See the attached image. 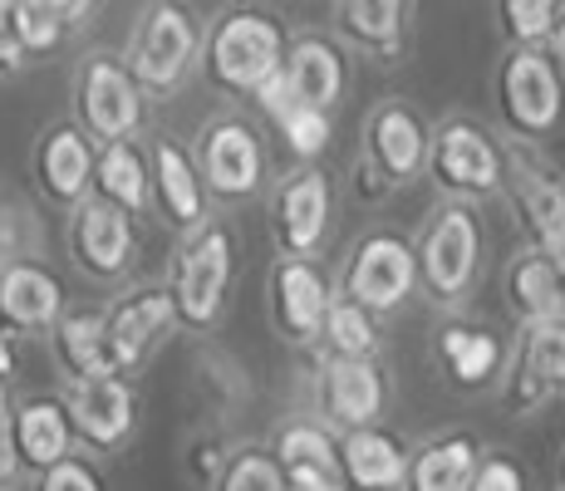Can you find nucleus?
<instances>
[{
  "label": "nucleus",
  "mask_w": 565,
  "mask_h": 491,
  "mask_svg": "<svg viewBox=\"0 0 565 491\" xmlns=\"http://www.w3.org/2000/svg\"><path fill=\"white\" fill-rule=\"evenodd\" d=\"M290 54V35L280 25V15L256 6H236L222 10L212 20L202 40V74L212 89L222 94H242V98H260L270 79H280Z\"/></svg>",
  "instance_id": "obj_1"
},
{
  "label": "nucleus",
  "mask_w": 565,
  "mask_h": 491,
  "mask_svg": "<svg viewBox=\"0 0 565 491\" xmlns=\"http://www.w3.org/2000/svg\"><path fill=\"white\" fill-rule=\"evenodd\" d=\"M413 250H418L423 300L438 305V310H462L467 295L477 290V276H482V260H487L482 212L467 202H438L423 216Z\"/></svg>",
  "instance_id": "obj_2"
},
{
  "label": "nucleus",
  "mask_w": 565,
  "mask_h": 491,
  "mask_svg": "<svg viewBox=\"0 0 565 491\" xmlns=\"http://www.w3.org/2000/svg\"><path fill=\"white\" fill-rule=\"evenodd\" d=\"M507 138L472 114H448L433 124L428 148V182L443 202L482 206L507 192Z\"/></svg>",
  "instance_id": "obj_3"
},
{
  "label": "nucleus",
  "mask_w": 565,
  "mask_h": 491,
  "mask_svg": "<svg viewBox=\"0 0 565 491\" xmlns=\"http://www.w3.org/2000/svg\"><path fill=\"white\" fill-rule=\"evenodd\" d=\"M202 40L206 35L198 30V15L172 6V0L138 10L124 45V64L148 104H162L188 84V74L202 64Z\"/></svg>",
  "instance_id": "obj_4"
},
{
  "label": "nucleus",
  "mask_w": 565,
  "mask_h": 491,
  "mask_svg": "<svg viewBox=\"0 0 565 491\" xmlns=\"http://www.w3.org/2000/svg\"><path fill=\"white\" fill-rule=\"evenodd\" d=\"M232 276H236V236L232 226L206 222L202 232L182 236L168 266V295L178 324L192 334H212L232 300Z\"/></svg>",
  "instance_id": "obj_5"
},
{
  "label": "nucleus",
  "mask_w": 565,
  "mask_h": 491,
  "mask_svg": "<svg viewBox=\"0 0 565 491\" xmlns=\"http://www.w3.org/2000/svg\"><path fill=\"white\" fill-rule=\"evenodd\" d=\"M428 148L433 124L413 98H379L364 118L360 134V192L388 196L428 178Z\"/></svg>",
  "instance_id": "obj_6"
},
{
  "label": "nucleus",
  "mask_w": 565,
  "mask_h": 491,
  "mask_svg": "<svg viewBox=\"0 0 565 491\" xmlns=\"http://www.w3.org/2000/svg\"><path fill=\"white\" fill-rule=\"evenodd\" d=\"M492 94L507 143L541 148L565 124V74L546 50H502Z\"/></svg>",
  "instance_id": "obj_7"
},
{
  "label": "nucleus",
  "mask_w": 565,
  "mask_h": 491,
  "mask_svg": "<svg viewBox=\"0 0 565 491\" xmlns=\"http://www.w3.org/2000/svg\"><path fill=\"white\" fill-rule=\"evenodd\" d=\"M70 104H74V124H79L99 148L138 143V124H143V89L134 84L124 54H104V50L84 54V60L74 64Z\"/></svg>",
  "instance_id": "obj_8"
},
{
  "label": "nucleus",
  "mask_w": 565,
  "mask_h": 491,
  "mask_svg": "<svg viewBox=\"0 0 565 491\" xmlns=\"http://www.w3.org/2000/svg\"><path fill=\"white\" fill-rule=\"evenodd\" d=\"M507 206L531 250L565 256V168L546 148H507Z\"/></svg>",
  "instance_id": "obj_9"
},
{
  "label": "nucleus",
  "mask_w": 565,
  "mask_h": 491,
  "mask_svg": "<svg viewBox=\"0 0 565 491\" xmlns=\"http://www.w3.org/2000/svg\"><path fill=\"white\" fill-rule=\"evenodd\" d=\"M340 295L369 314H398L418 295V250L398 232H369L350 246L340 270Z\"/></svg>",
  "instance_id": "obj_10"
},
{
  "label": "nucleus",
  "mask_w": 565,
  "mask_h": 491,
  "mask_svg": "<svg viewBox=\"0 0 565 491\" xmlns=\"http://www.w3.org/2000/svg\"><path fill=\"white\" fill-rule=\"evenodd\" d=\"M192 162L202 172L206 196H216L226 206L252 202L266 188V148H260L256 128L236 114L206 118L198 138H192Z\"/></svg>",
  "instance_id": "obj_11"
},
{
  "label": "nucleus",
  "mask_w": 565,
  "mask_h": 491,
  "mask_svg": "<svg viewBox=\"0 0 565 491\" xmlns=\"http://www.w3.org/2000/svg\"><path fill=\"white\" fill-rule=\"evenodd\" d=\"M270 216V242H276L280 256L296 260H320V246L330 236L334 222V188L324 168H290L286 178H276L266 202Z\"/></svg>",
  "instance_id": "obj_12"
},
{
  "label": "nucleus",
  "mask_w": 565,
  "mask_h": 491,
  "mask_svg": "<svg viewBox=\"0 0 565 491\" xmlns=\"http://www.w3.org/2000/svg\"><path fill=\"white\" fill-rule=\"evenodd\" d=\"M334 295H340V290L330 286V270H324L320 260L276 256V266H270V276H266L270 330H276L286 344H296V349L320 344Z\"/></svg>",
  "instance_id": "obj_13"
},
{
  "label": "nucleus",
  "mask_w": 565,
  "mask_h": 491,
  "mask_svg": "<svg viewBox=\"0 0 565 491\" xmlns=\"http://www.w3.org/2000/svg\"><path fill=\"white\" fill-rule=\"evenodd\" d=\"M388 408V374L379 359H320L315 369V418L324 428L360 433L379 428Z\"/></svg>",
  "instance_id": "obj_14"
},
{
  "label": "nucleus",
  "mask_w": 565,
  "mask_h": 491,
  "mask_svg": "<svg viewBox=\"0 0 565 491\" xmlns=\"http://www.w3.org/2000/svg\"><path fill=\"white\" fill-rule=\"evenodd\" d=\"M565 398V320L526 324L512 340V364L502 378V408L512 418H536Z\"/></svg>",
  "instance_id": "obj_15"
},
{
  "label": "nucleus",
  "mask_w": 565,
  "mask_h": 491,
  "mask_svg": "<svg viewBox=\"0 0 565 491\" xmlns=\"http://www.w3.org/2000/svg\"><path fill=\"white\" fill-rule=\"evenodd\" d=\"M64 250H70L74 270H79L84 280L114 286L138 260V222L128 212H118V206L99 202V196H89V202L70 216V226H64Z\"/></svg>",
  "instance_id": "obj_16"
},
{
  "label": "nucleus",
  "mask_w": 565,
  "mask_h": 491,
  "mask_svg": "<svg viewBox=\"0 0 565 491\" xmlns=\"http://www.w3.org/2000/svg\"><path fill=\"white\" fill-rule=\"evenodd\" d=\"M30 172H35V188L50 206L60 212H79L94 196V178H99V143L84 134L79 124H50L45 134L35 138V152H30Z\"/></svg>",
  "instance_id": "obj_17"
},
{
  "label": "nucleus",
  "mask_w": 565,
  "mask_h": 491,
  "mask_svg": "<svg viewBox=\"0 0 565 491\" xmlns=\"http://www.w3.org/2000/svg\"><path fill=\"white\" fill-rule=\"evenodd\" d=\"M104 310H108V364L124 378L138 374L158 354V344L168 340V330L178 324L168 286H128Z\"/></svg>",
  "instance_id": "obj_18"
},
{
  "label": "nucleus",
  "mask_w": 565,
  "mask_h": 491,
  "mask_svg": "<svg viewBox=\"0 0 565 491\" xmlns=\"http://www.w3.org/2000/svg\"><path fill=\"white\" fill-rule=\"evenodd\" d=\"M64 408H70L74 442L89 447V452H118V447L134 438L138 398H134V384H128L124 374L79 378V384H70Z\"/></svg>",
  "instance_id": "obj_19"
},
{
  "label": "nucleus",
  "mask_w": 565,
  "mask_h": 491,
  "mask_svg": "<svg viewBox=\"0 0 565 491\" xmlns=\"http://www.w3.org/2000/svg\"><path fill=\"white\" fill-rule=\"evenodd\" d=\"M433 359H438L443 378L458 393H487V388H502L507 364H512V344L497 330H487V324L448 320L433 334Z\"/></svg>",
  "instance_id": "obj_20"
},
{
  "label": "nucleus",
  "mask_w": 565,
  "mask_h": 491,
  "mask_svg": "<svg viewBox=\"0 0 565 491\" xmlns=\"http://www.w3.org/2000/svg\"><path fill=\"white\" fill-rule=\"evenodd\" d=\"M148 168H153V212L162 222L172 226V232L192 236L202 232L212 216H206V188H202V172L198 162H192V148H182L178 138L158 134L153 143H148Z\"/></svg>",
  "instance_id": "obj_21"
},
{
  "label": "nucleus",
  "mask_w": 565,
  "mask_h": 491,
  "mask_svg": "<svg viewBox=\"0 0 565 491\" xmlns=\"http://www.w3.org/2000/svg\"><path fill=\"white\" fill-rule=\"evenodd\" d=\"M330 20L334 40L350 54H364L379 64H398L408 54L413 6L404 0H340V6H330Z\"/></svg>",
  "instance_id": "obj_22"
},
{
  "label": "nucleus",
  "mask_w": 565,
  "mask_h": 491,
  "mask_svg": "<svg viewBox=\"0 0 565 491\" xmlns=\"http://www.w3.org/2000/svg\"><path fill=\"white\" fill-rule=\"evenodd\" d=\"M286 89L296 98V108L330 114L350 89V50L334 35H320V30L296 35L286 54Z\"/></svg>",
  "instance_id": "obj_23"
},
{
  "label": "nucleus",
  "mask_w": 565,
  "mask_h": 491,
  "mask_svg": "<svg viewBox=\"0 0 565 491\" xmlns=\"http://www.w3.org/2000/svg\"><path fill=\"white\" fill-rule=\"evenodd\" d=\"M270 457L286 472L290 491H320L340 477V433L324 428L320 418H286L270 433Z\"/></svg>",
  "instance_id": "obj_24"
},
{
  "label": "nucleus",
  "mask_w": 565,
  "mask_h": 491,
  "mask_svg": "<svg viewBox=\"0 0 565 491\" xmlns=\"http://www.w3.org/2000/svg\"><path fill=\"white\" fill-rule=\"evenodd\" d=\"M502 300L512 310L516 330L565 320V256H546V250L521 246L502 270Z\"/></svg>",
  "instance_id": "obj_25"
},
{
  "label": "nucleus",
  "mask_w": 565,
  "mask_h": 491,
  "mask_svg": "<svg viewBox=\"0 0 565 491\" xmlns=\"http://www.w3.org/2000/svg\"><path fill=\"white\" fill-rule=\"evenodd\" d=\"M10 433H15L20 467L35 477L64 467L79 447L70 428V408H64V398H50V393H30V398L10 403Z\"/></svg>",
  "instance_id": "obj_26"
},
{
  "label": "nucleus",
  "mask_w": 565,
  "mask_h": 491,
  "mask_svg": "<svg viewBox=\"0 0 565 491\" xmlns=\"http://www.w3.org/2000/svg\"><path fill=\"white\" fill-rule=\"evenodd\" d=\"M64 286L40 260H6L0 266V320L15 334H54L64 320Z\"/></svg>",
  "instance_id": "obj_27"
},
{
  "label": "nucleus",
  "mask_w": 565,
  "mask_h": 491,
  "mask_svg": "<svg viewBox=\"0 0 565 491\" xmlns=\"http://www.w3.org/2000/svg\"><path fill=\"white\" fill-rule=\"evenodd\" d=\"M413 447L394 428H360L340 438V477L350 491H404Z\"/></svg>",
  "instance_id": "obj_28"
},
{
  "label": "nucleus",
  "mask_w": 565,
  "mask_h": 491,
  "mask_svg": "<svg viewBox=\"0 0 565 491\" xmlns=\"http://www.w3.org/2000/svg\"><path fill=\"white\" fill-rule=\"evenodd\" d=\"M487 447L472 438L467 428H448L433 433L413 447V462L404 477V491H467L477 477V462H482Z\"/></svg>",
  "instance_id": "obj_29"
},
{
  "label": "nucleus",
  "mask_w": 565,
  "mask_h": 491,
  "mask_svg": "<svg viewBox=\"0 0 565 491\" xmlns=\"http://www.w3.org/2000/svg\"><path fill=\"white\" fill-rule=\"evenodd\" d=\"M50 340H54L60 369L70 374V384L114 374V364H108V310L104 305H70Z\"/></svg>",
  "instance_id": "obj_30"
},
{
  "label": "nucleus",
  "mask_w": 565,
  "mask_h": 491,
  "mask_svg": "<svg viewBox=\"0 0 565 491\" xmlns=\"http://www.w3.org/2000/svg\"><path fill=\"white\" fill-rule=\"evenodd\" d=\"M94 196L118 212L148 216L153 206V168H148V152L138 143H108L99 148V178H94Z\"/></svg>",
  "instance_id": "obj_31"
},
{
  "label": "nucleus",
  "mask_w": 565,
  "mask_h": 491,
  "mask_svg": "<svg viewBox=\"0 0 565 491\" xmlns=\"http://www.w3.org/2000/svg\"><path fill=\"white\" fill-rule=\"evenodd\" d=\"M94 6H64V0H15V35L25 45L30 64L35 60H50L54 50L64 45L79 15H89Z\"/></svg>",
  "instance_id": "obj_32"
},
{
  "label": "nucleus",
  "mask_w": 565,
  "mask_h": 491,
  "mask_svg": "<svg viewBox=\"0 0 565 491\" xmlns=\"http://www.w3.org/2000/svg\"><path fill=\"white\" fill-rule=\"evenodd\" d=\"M320 349H324V359H379V349H384L379 314H369L364 305L334 295L330 320H324V334H320Z\"/></svg>",
  "instance_id": "obj_33"
},
{
  "label": "nucleus",
  "mask_w": 565,
  "mask_h": 491,
  "mask_svg": "<svg viewBox=\"0 0 565 491\" xmlns=\"http://www.w3.org/2000/svg\"><path fill=\"white\" fill-rule=\"evenodd\" d=\"M206 491H290V487H286V472L276 467V457H270V447L242 442L226 452L222 472H216V482Z\"/></svg>",
  "instance_id": "obj_34"
},
{
  "label": "nucleus",
  "mask_w": 565,
  "mask_h": 491,
  "mask_svg": "<svg viewBox=\"0 0 565 491\" xmlns=\"http://www.w3.org/2000/svg\"><path fill=\"white\" fill-rule=\"evenodd\" d=\"M556 20H561L556 0H502L497 6V25H502L507 50H546Z\"/></svg>",
  "instance_id": "obj_35"
},
{
  "label": "nucleus",
  "mask_w": 565,
  "mask_h": 491,
  "mask_svg": "<svg viewBox=\"0 0 565 491\" xmlns=\"http://www.w3.org/2000/svg\"><path fill=\"white\" fill-rule=\"evenodd\" d=\"M280 138H286V148L296 152L300 168H310L315 158H320L324 148H330L334 128H330V114H315V108H296L290 118H280Z\"/></svg>",
  "instance_id": "obj_36"
},
{
  "label": "nucleus",
  "mask_w": 565,
  "mask_h": 491,
  "mask_svg": "<svg viewBox=\"0 0 565 491\" xmlns=\"http://www.w3.org/2000/svg\"><path fill=\"white\" fill-rule=\"evenodd\" d=\"M467 491H531V477H526V467H521V457L502 452V447H487Z\"/></svg>",
  "instance_id": "obj_37"
},
{
  "label": "nucleus",
  "mask_w": 565,
  "mask_h": 491,
  "mask_svg": "<svg viewBox=\"0 0 565 491\" xmlns=\"http://www.w3.org/2000/svg\"><path fill=\"white\" fill-rule=\"evenodd\" d=\"M35 491H104V477H99V467H94L89 457L74 452L64 467H54V472L40 477Z\"/></svg>",
  "instance_id": "obj_38"
},
{
  "label": "nucleus",
  "mask_w": 565,
  "mask_h": 491,
  "mask_svg": "<svg viewBox=\"0 0 565 491\" xmlns=\"http://www.w3.org/2000/svg\"><path fill=\"white\" fill-rule=\"evenodd\" d=\"M25 64H30V54L15 35V0H0V84L15 79Z\"/></svg>",
  "instance_id": "obj_39"
},
{
  "label": "nucleus",
  "mask_w": 565,
  "mask_h": 491,
  "mask_svg": "<svg viewBox=\"0 0 565 491\" xmlns=\"http://www.w3.org/2000/svg\"><path fill=\"white\" fill-rule=\"evenodd\" d=\"M25 477V467H20V452H15V433H10V408L0 403V491H10Z\"/></svg>",
  "instance_id": "obj_40"
},
{
  "label": "nucleus",
  "mask_w": 565,
  "mask_h": 491,
  "mask_svg": "<svg viewBox=\"0 0 565 491\" xmlns=\"http://www.w3.org/2000/svg\"><path fill=\"white\" fill-rule=\"evenodd\" d=\"M15 374H20V334L0 320V388H6Z\"/></svg>",
  "instance_id": "obj_41"
},
{
  "label": "nucleus",
  "mask_w": 565,
  "mask_h": 491,
  "mask_svg": "<svg viewBox=\"0 0 565 491\" xmlns=\"http://www.w3.org/2000/svg\"><path fill=\"white\" fill-rule=\"evenodd\" d=\"M546 54H551V60H556V70L565 74V6H561L556 30H551V45H546Z\"/></svg>",
  "instance_id": "obj_42"
},
{
  "label": "nucleus",
  "mask_w": 565,
  "mask_h": 491,
  "mask_svg": "<svg viewBox=\"0 0 565 491\" xmlns=\"http://www.w3.org/2000/svg\"><path fill=\"white\" fill-rule=\"evenodd\" d=\"M556 491H565V447H561V462H556Z\"/></svg>",
  "instance_id": "obj_43"
},
{
  "label": "nucleus",
  "mask_w": 565,
  "mask_h": 491,
  "mask_svg": "<svg viewBox=\"0 0 565 491\" xmlns=\"http://www.w3.org/2000/svg\"><path fill=\"white\" fill-rule=\"evenodd\" d=\"M320 491H350V487H344V482H330V487H320Z\"/></svg>",
  "instance_id": "obj_44"
},
{
  "label": "nucleus",
  "mask_w": 565,
  "mask_h": 491,
  "mask_svg": "<svg viewBox=\"0 0 565 491\" xmlns=\"http://www.w3.org/2000/svg\"><path fill=\"white\" fill-rule=\"evenodd\" d=\"M0 403H6V398H0Z\"/></svg>",
  "instance_id": "obj_45"
}]
</instances>
